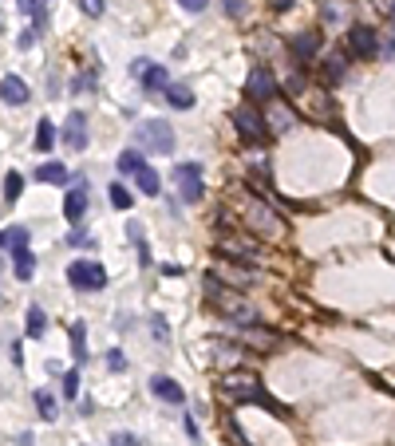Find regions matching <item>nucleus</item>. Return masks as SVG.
Returning a JSON list of instances; mask_svg holds the SVG:
<instances>
[{"instance_id": "obj_1", "label": "nucleus", "mask_w": 395, "mask_h": 446, "mask_svg": "<svg viewBox=\"0 0 395 446\" xmlns=\"http://www.w3.org/2000/svg\"><path fill=\"white\" fill-rule=\"evenodd\" d=\"M222 395L229 399V403H257V407L281 411L277 403H273V395L265 391V383H261L253 372H225L222 375Z\"/></svg>"}, {"instance_id": "obj_2", "label": "nucleus", "mask_w": 395, "mask_h": 446, "mask_svg": "<svg viewBox=\"0 0 395 446\" xmlns=\"http://www.w3.org/2000/svg\"><path fill=\"white\" fill-rule=\"evenodd\" d=\"M206 296H210V301L218 304V308H222L234 324H257V312H253L241 296L225 292V285H218V273H210V277H206Z\"/></svg>"}, {"instance_id": "obj_3", "label": "nucleus", "mask_w": 395, "mask_h": 446, "mask_svg": "<svg viewBox=\"0 0 395 446\" xmlns=\"http://www.w3.org/2000/svg\"><path fill=\"white\" fill-rule=\"evenodd\" d=\"M67 285H72L75 292H99V289H107V269L99 265V261L79 257V261L67 265Z\"/></svg>"}, {"instance_id": "obj_4", "label": "nucleus", "mask_w": 395, "mask_h": 446, "mask_svg": "<svg viewBox=\"0 0 395 446\" xmlns=\"http://www.w3.org/2000/svg\"><path fill=\"white\" fill-rule=\"evenodd\" d=\"M234 127H237V134H241L245 143H253V146L269 143V122H265V115L257 111V103H245V107H237V111H234Z\"/></svg>"}, {"instance_id": "obj_5", "label": "nucleus", "mask_w": 395, "mask_h": 446, "mask_svg": "<svg viewBox=\"0 0 395 446\" xmlns=\"http://www.w3.org/2000/svg\"><path fill=\"white\" fill-rule=\"evenodd\" d=\"M135 138L147 150H154V154H174V127L166 119H147V122H138V131Z\"/></svg>"}, {"instance_id": "obj_6", "label": "nucleus", "mask_w": 395, "mask_h": 446, "mask_svg": "<svg viewBox=\"0 0 395 446\" xmlns=\"http://www.w3.org/2000/svg\"><path fill=\"white\" fill-rule=\"evenodd\" d=\"M174 182H178L182 202H202L206 182H202V166H198V162H178V166H174Z\"/></svg>"}, {"instance_id": "obj_7", "label": "nucleus", "mask_w": 395, "mask_h": 446, "mask_svg": "<svg viewBox=\"0 0 395 446\" xmlns=\"http://www.w3.org/2000/svg\"><path fill=\"white\" fill-rule=\"evenodd\" d=\"M245 95H249V103H257V107H265V103L277 99V79H273L269 67H253V72H249Z\"/></svg>"}, {"instance_id": "obj_8", "label": "nucleus", "mask_w": 395, "mask_h": 446, "mask_svg": "<svg viewBox=\"0 0 395 446\" xmlns=\"http://www.w3.org/2000/svg\"><path fill=\"white\" fill-rule=\"evenodd\" d=\"M348 51H352L356 60H371V56L380 51V36H376V32H371L368 24L348 28Z\"/></svg>"}, {"instance_id": "obj_9", "label": "nucleus", "mask_w": 395, "mask_h": 446, "mask_svg": "<svg viewBox=\"0 0 395 446\" xmlns=\"http://www.w3.org/2000/svg\"><path fill=\"white\" fill-rule=\"evenodd\" d=\"M91 143V134H87V115L83 111H72L67 122H63V146H72V150H87Z\"/></svg>"}, {"instance_id": "obj_10", "label": "nucleus", "mask_w": 395, "mask_h": 446, "mask_svg": "<svg viewBox=\"0 0 395 446\" xmlns=\"http://www.w3.org/2000/svg\"><path fill=\"white\" fill-rule=\"evenodd\" d=\"M218 253L229 257V261H253V253H257V245L249 241V237H237V233H225V237H218Z\"/></svg>"}, {"instance_id": "obj_11", "label": "nucleus", "mask_w": 395, "mask_h": 446, "mask_svg": "<svg viewBox=\"0 0 395 446\" xmlns=\"http://www.w3.org/2000/svg\"><path fill=\"white\" fill-rule=\"evenodd\" d=\"M265 122H269V134H284L296 127V111L289 107V103H281V99H273V103H265Z\"/></svg>"}, {"instance_id": "obj_12", "label": "nucleus", "mask_w": 395, "mask_h": 446, "mask_svg": "<svg viewBox=\"0 0 395 446\" xmlns=\"http://www.w3.org/2000/svg\"><path fill=\"white\" fill-rule=\"evenodd\" d=\"M28 99H32V91L20 75H0V103L4 107H24Z\"/></svg>"}, {"instance_id": "obj_13", "label": "nucleus", "mask_w": 395, "mask_h": 446, "mask_svg": "<svg viewBox=\"0 0 395 446\" xmlns=\"http://www.w3.org/2000/svg\"><path fill=\"white\" fill-rule=\"evenodd\" d=\"M150 395L162 399V403H170V407H178V403H186V391L178 379H170V375H150Z\"/></svg>"}, {"instance_id": "obj_14", "label": "nucleus", "mask_w": 395, "mask_h": 446, "mask_svg": "<svg viewBox=\"0 0 395 446\" xmlns=\"http://www.w3.org/2000/svg\"><path fill=\"white\" fill-rule=\"evenodd\" d=\"M321 44H324V40L316 36V32H296V36L289 40V51H293V56H296L300 63H309V60H316Z\"/></svg>"}, {"instance_id": "obj_15", "label": "nucleus", "mask_w": 395, "mask_h": 446, "mask_svg": "<svg viewBox=\"0 0 395 446\" xmlns=\"http://www.w3.org/2000/svg\"><path fill=\"white\" fill-rule=\"evenodd\" d=\"M245 214H249V225L257 221V230H261V233H277V230H281L277 214H273V209L261 202V198H249V209H245Z\"/></svg>"}, {"instance_id": "obj_16", "label": "nucleus", "mask_w": 395, "mask_h": 446, "mask_svg": "<svg viewBox=\"0 0 395 446\" xmlns=\"http://www.w3.org/2000/svg\"><path fill=\"white\" fill-rule=\"evenodd\" d=\"M241 344L245 348H261V351H273L281 340H277V332H269V328H257V324H241Z\"/></svg>"}, {"instance_id": "obj_17", "label": "nucleus", "mask_w": 395, "mask_h": 446, "mask_svg": "<svg viewBox=\"0 0 395 446\" xmlns=\"http://www.w3.org/2000/svg\"><path fill=\"white\" fill-rule=\"evenodd\" d=\"M83 214H87V186H72V190L63 193V217L75 225Z\"/></svg>"}, {"instance_id": "obj_18", "label": "nucleus", "mask_w": 395, "mask_h": 446, "mask_svg": "<svg viewBox=\"0 0 395 446\" xmlns=\"http://www.w3.org/2000/svg\"><path fill=\"white\" fill-rule=\"evenodd\" d=\"M13 269H16V280H32V273H36V257H32L28 245H16L13 249Z\"/></svg>"}, {"instance_id": "obj_19", "label": "nucleus", "mask_w": 395, "mask_h": 446, "mask_svg": "<svg viewBox=\"0 0 395 446\" xmlns=\"http://www.w3.org/2000/svg\"><path fill=\"white\" fill-rule=\"evenodd\" d=\"M162 95H166V103H170L174 111H190V107L198 103V99H194V91H190L186 83H170L166 91H162Z\"/></svg>"}, {"instance_id": "obj_20", "label": "nucleus", "mask_w": 395, "mask_h": 446, "mask_svg": "<svg viewBox=\"0 0 395 446\" xmlns=\"http://www.w3.org/2000/svg\"><path fill=\"white\" fill-rule=\"evenodd\" d=\"M32 178L44 182V186H63V182L72 178V174H67V166H63V162H44V166L32 174Z\"/></svg>"}, {"instance_id": "obj_21", "label": "nucleus", "mask_w": 395, "mask_h": 446, "mask_svg": "<svg viewBox=\"0 0 395 446\" xmlns=\"http://www.w3.org/2000/svg\"><path fill=\"white\" fill-rule=\"evenodd\" d=\"M24 332H28L32 340H40L44 332H48V316H44V308H40V304H32V308H28V316H24Z\"/></svg>"}, {"instance_id": "obj_22", "label": "nucleus", "mask_w": 395, "mask_h": 446, "mask_svg": "<svg viewBox=\"0 0 395 446\" xmlns=\"http://www.w3.org/2000/svg\"><path fill=\"white\" fill-rule=\"evenodd\" d=\"M135 182H138V190L150 193V198H159V193H162V178H159V170H154V166H143L135 174Z\"/></svg>"}, {"instance_id": "obj_23", "label": "nucleus", "mask_w": 395, "mask_h": 446, "mask_svg": "<svg viewBox=\"0 0 395 446\" xmlns=\"http://www.w3.org/2000/svg\"><path fill=\"white\" fill-rule=\"evenodd\" d=\"M143 87H147V91H166V87H170V75H166V67L150 63L147 75H143Z\"/></svg>"}, {"instance_id": "obj_24", "label": "nucleus", "mask_w": 395, "mask_h": 446, "mask_svg": "<svg viewBox=\"0 0 395 446\" xmlns=\"http://www.w3.org/2000/svg\"><path fill=\"white\" fill-rule=\"evenodd\" d=\"M115 166H119V174H123V178H135L138 170L147 166V162H143V154H138V150H123V154H119V162H115Z\"/></svg>"}, {"instance_id": "obj_25", "label": "nucleus", "mask_w": 395, "mask_h": 446, "mask_svg": "<svg viewBox=\"0 0 395 446\" xmlns=\"http://www.w3.org/2000/svg\"><path fill=\"white\" fill-rule=\"evenodd\" d=\"M32 399H36L40 419H44V422H56V419H60V407H56V399H51V391H44V387H40V391H36Z\"/></svg>"}, {"instance_id": "obj_26", "label": "nucleus", "mask_w": 395, "mask_h": 446, "mask_svg": "<svg viewBox=\"0 0 395 446\" xmlns=\"http://www.w3.org/2000/svg\"><path fill=\"white\" fill-rule=\"evenodd\" d=\"M51 146H56V127H51V119H40L36 122V150L48 154Z\"/></svg>"}, {"instance_id": "obj_27", "label": "nucleus", "mask_w": 395, "mask_h": 446, "mask_svg": "<svg viewBox=\"0 0 395 446\" xmlns=\"http://www.w3.org/2000/svg\"><path fill=\"white\" fill-rule=\"evenodd\" d=\"M72 356L79 363L87 360V324H83V320H75V324H72Z\"/></svg>"}, {"instance_id": "obj_28", "label": "nucleus", "mask_w": 395, "mask_h": 446, "mask_svg": "<svg viewBox=\"0 0 395 446\" xmlns=\"http://www.w3.org/2000/svg\"><path fill=\"white\" fill-rule=\"evenodd\" d=\"M20 193H24V178H20V174H4V202L13 205V202H20Z\"/></svg>"}, {"instance_id": "obj_29", "label": "nucleus", "mask_w": 395, "mask_h": 446, "mask_svg": "<svg viewBox=\"0 0 395 446\" xmlns=\"http://www.w3.org/2000/svg\"><path fill=\"white\" fill-rule=\"evenodd\" d=\"M107 193H111V205H115V209H131V205H135V193L127 190L123 182H115Z\"/></svg>"}, {"instance_id": "obj_30", "label": "nucleus", "mask_w": 395, "mask_h": 446, "mask_svg": "<svg viewBox=\"0 0 395 446\" xmlns=\"http://www.w3.org/2000/svg\"><path fill=\"white\" fill-rule=\"evenodd\" d=\"M127 237L135 241L138 261H143V265H150V249H147V241H143V230H138V221H131V225H127Z\"/></svg>"}, {"instance_id": "obj_31", "label": "nucleus", "mask_w": 395, "mask_h": 446, "mask_svg": "<svg viewBox=\"0 0 395 446\" xmlns=\"http://www.w3.org/2000/svg\"><path fill=\"white\" fill-rule=\"evenodd\" d=\"M324 79H328V83H340V79H344V56H328V60H324Z\"/></svg>"}, {"instance_id": "obj_32", "label": "nucleus", "mask_w": 395, "mask_h": 446, "mask_svg": "<svg viewBox=\"0 0 395 446\" xmlns=\"http://www.w3.org/2000/svg\"><path fill=\"white\" fill-rule=\"evenodd\" d=\"M16 8H20L24 16H32V24L36 28H44V4H40V0H16Z\"/></svg>"}, {"instance_id": "obj_33", "label": "nucleus", "mask_w": 395, "mask_h": 446, "mask_svg": "<svg viewBox=\"0 0 395 446\" xmlns=\"http://www.w3.org/2000/svg\"><path fill=\"white\" fill-rule=\"evenodd\" d=\"M60 391H63V399H75V395H79V372H63Z\"/></svg>"}, {"instance_id": "obj_34", "label": "nucleus", "mask_w": 395, "mask_h": 446, "mask_svg": "<svg viewBox=\"0 0 395 446\" xmlns=\"http://www.w3.org/2000/svg\"><path fill=\"white\" fill-rule=\"evenodd\" d=\"M150 336L159 340V344H170V328H166L162 316H150Z\"/></svg>"}, {"instance_id": "obj_35", "label": "nucleus", "mask_w": 395, "mask_h": 446, "mask_svg": "<svg viewBox=\"0 0 395 446\" xmlns=\"http://www.w3.org/2000/svg\"><path fill=\"white\" fill-rule=\"evenodd\" d=\"M222 277H225V280H234V285H249V280H253V273H245V269H229V265H225V269H222Z\"/></svg>"}, {"instance_id": "obj_36", "label": "nucleus", "mask_w": 395, "mask_h": 446, "mask_svg": "<svg viewBox=\"0 0 395 446\" xmlns=\"http://www.w3.org/2000/svg\"><path fill=\"white\" fill-rule=\"evenodd\" d=\"M222 8H225V16H234V20H241V16L249 13L245 0H222Z\"/></svg>"}, {"instance_id": "obj_37", "label": "nucleus", "mask_w": 395, "mask_h": 446, "mask_svg": "<svg viewBox=\"0 0 395 446\" xmlns=\"http://www.w3.org/2000/svg\"><path fill=\"white\" fill-rule=\"evenodd\" d=\"M107 367H111V372H127V356L119 348H111L107 351Z\"/></svg>"}, {"instance_id": "obj_38", "label": "nucleus", "mask_w": 395, "mask_h": 446, "mask_svg": "<svg viewBox=\"0 0 395 446\" xmlns=\"http://www.w3.org/2000/svg\"><path fill=\"white\" fill-rule=\"evenodd\" d=\"M79 8H83L87 16H95V20H99V16H103V8H107V0H79Z\"/></svg>"}, {"instance_id": "obj_39", "label": "nucleus", "mask_w": 395, "mask_h": 446, "mask_svg": "<svg viewBox=\"0 0 395 446\" xmlns=\"http://www.w3.org/2000/svg\"><path fill=\"white\" fill-rule=\"evenodd\" d=\"M111 446H143V438H138V434L119 431V434H111Z\"/></svg>"}, {"instance_id": "obj_40", "label": "nucleus", "mask_w": 395, "mask_h": 446, "mask_svg": "<svg viewBox=\"0 0 395 446\" xmlns=\"http://www.w3.org/2000/svg\"><path fill=\"white\" fill-rule=\"evenodd\" d=\"M36 40H40V28L36 24H32V28H24V32H20V40H16V44H20V48H32V44H36Z\"/></svg>"}, {"instance_id": "obj_41", "label": "nucleus", "mask_w": 395, "mask_h": 446, "mask_svg": "<svg viewBox=\"0 0 395 446\" xmlns=\"http://www.w3.org/2000/svg\"><path fill=\"white\" fill-rule=\"evenodd\" d=\"M182 427H186V434H190V443H202V431H198V422H194V415H182Z\"/></svg>"}, {"instance_id": "obj_42", "label": "nucleus", "mask_w": 395, "mask_h": 446, "mask_svg": "<svg viewBox=\"0 0 395 446\" xmlns=\"http://www.w3.org/2000/svg\"><path fill=\"white\" fill-rule=\"evenodd\" d=\"M67 245H95V237H91L87 230H72L67 233Z\"/></svg>"}, {"instance_id": "obj_43", "label": "nucleus", "mask_w": 395, "mask_h": 446, "mask_svg": "<svg viewBox=\"0 0 395 446\" xmlns=\"http://www.w3.org/2000/svg\"><path fill=\"white\" fill-rule=\"evenodd\" d=\"M178 4H182L190 16H198V13H206V4H210V0H178Z\"/></svg>"}, {"instance_id": "obj_44", "label": "nucleus", "mask_w": 395, "mask_h": 446, "mask_svg": "<svg viewBox=\"0 0 395 446\" xmlns=\"http://www.w3.org/2000/svg\"><path fill=\"white\" fill-rule=\"evenodd\" d=\"M147 67H150V60H135V63H131V75H135V79H143V75H147Z\"/></svg>"}, {"instance_id": "obj_45", "label": "nucleus", "mask_w": 395, "mask_h": 446, "mask_svg": "<svg viewBox=\"0 0 395 446\" xmlns=\"http://www.w3.org/2000/svg\"><path fill=\"white\" fill-rule=\"evenodd\" d=\"M273 8H277V13H284V8H293V0H273Z\"/></svg>"}, {"instance_id": "obj_46", "label": "nucleus", "mask_w": 395, "mask_h": 446, "mask_svg": "<svg viewBox=\"0 0 395 446\" xmlns=\"http://www.w3.org/2000/svg\"><path fill=\"white\" fill-rule=\"evenodd\" d=\"M392 13H395V4H392Z\"/></svg>"}]
</instances>
